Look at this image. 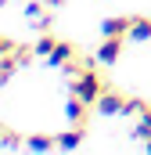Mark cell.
<instances>
[{"label":"cell","instance_id":"8992f818","mask_svg":"<svg viewBox=\"0 0 151 155\" xmlns=\"http://www.w3.org/2000/svg\"><path fill=\"white\" fill-rule=\"evenodd\" d=\"M130 22H133V15L104 18V22H101V36H126V33H130Z\"/></svg>","mask_w":151,"mask_h":155},{"label":"cell","instance_id":"6da1fadb","mask_svg":"<svg viewBox=\"0 0 151 155\" xmlns=\"http://www.w3.org/2000/svg\"><path fill=\"white\" fill-rule=\"evenodd\" d=\"M101 61H90V65H83L79 72H76L72 79H69V94H76V97H83V101H90V105H97V97L112 87L108 79L101 76V69H97Z\"/></svg>","mask_w":151,"mask_h":155},{"label":"cell","instance_id":"5b68a950","mask_svg":"<svg viewBox=\"0 0 151 155\" xmlns=\"http://www.w3.org/2000/svg\"><path fill=\"white\" fill-rule=\"evenodd\" d=\"M83 134H86V126H72V123H69V130L58 134V152H76V148H83Z\"/></svg>","mask_w":151,"mask_h":155},{"label":"cell","instance_id":"7c38bea8","mask_svg":"<svg viewBox=\"0 0 151 155\" xmlns=\"http://www.w3.org/2000/svg\"><path fill=\"white\" fill-rule=\"evenodd\" d=\"M47 4H50V7H58V4H65V0H47Z\"/></svg>","mask_w":151,"mask_h":155},{"label":"cell","instance_id":"7a4b0ae2","mask_svg":"<svg viewBox=\"0 0 151 155\" xmlns=\"http://www.w3.org/2000/svg\"><path fill=\"white\" fill-rule=\"evenodd\" d=\"M94 112H101V116H130V97H126L122 90L108 87V90H104V94L97 97Z\"/></svg>","mask_w":151,"mask_h":155},{"label":"cell","instance_id":"8fae6325","mask_svg":"<svg viewBox=\"0 0 151 155\" xmlns=\"http://www.w3.org/2000/svg\"><path fill=\"white\" fill-rule=\"evenodd\" d=\"M11 47H14V40H7V36H4V33H0V54H7Z\"/></svg>","mask_w":151,"mask_h":155},{"label":"cell","instance_id":"ba28073f","mask_svg":"<svg viewBox=\"0 0 151 155\" xmlns=\"http://www.w3.org/2000/svg\"><path fill=\"white\" fill-rule=\"evenodd\" d=\"M25 148L29 152H58V134H29Z\"/></svg>","mask_w":151,"mask_h":155},{"label":"cell","instance_id":"30bf717a","mask_svg":"<svg viewBox=\"0 0 151 155\" xmlns=\"http://www.w3.org/2000/svg\"><path fill=\"white\" fill-rule=\"evenodd\" d=\"M133 137H140L144 144L151 141V105L140 112V116H137V123H133Z\"/></svg>","mask_w":151,"mask_h":155},{"label":"cell","instance_id":"9c48e42d","mask_svg":"<svg viewBox=\"0 0 151 155\" xmlns=\"http://www.w3.org/2000/svg\"><path fill=\"white\" fill-rule=\"evenodd\" d=\"M0 148L18 152V148H25V137H22L18 130H11V126H0Z\"/></svg>","mask_w":151,"mask_h":155},{"label":"cell","instance_id":"3957f363","mask_svg":"<svg viewBox=\"0 0 151 155\" xmlns=\"http://www.w3.org/2000/svg\"><path fill=\"white\" fill-rule=\"evenodd\" d=\"M122 47H126V36H101V47H97V61L101 65H115L122 58Z\"/></svg>","mask_w":151,"mask_h":155},{"label":"cell","instance_id":"52a82bcc","mask_svg":"<svg viewBox=\"0 0 151 155\" xmlns=\"http://www.w3.org/2000/svg\"><path fill=\"white\" fill-rule=\"evenodd\" d=\"M126 40H133V43H144V40H151V18H148V15H133Z\"/></svg>","mask_w":151,"mask_h":155},{"label":"cell","instance_id":"277c9868","mask_svg":"<svg viewBox=\"0 0 151 155\" xmlns=\"http://www.w3.org/2000/svg\"><path fill=\"white\" fill-rule=\"evenodd\" d=\"M90 108H94L90 101H83V97L72 94V97L65 101V119H69L72 126H86V123H90Z\"/></svg>","mask_w":151,"mask_h":155}]
</instances>
